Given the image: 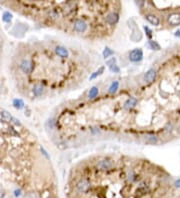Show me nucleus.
I'll use <instances>...</instances> for the list:
<instances>
[{
  "instance_id": "1",
  "label": "nucleus",
  "mask_w": 180,
  "mask_h": 198,
  "mask_svg": "<svg viewBox=\"0 0 180 198\" xmlns=\"http://www.w3.org/2000/svg\"><path fill=\"white\" fill-rule=\"evenodd\" d=\"M166 22L171 27H176L180 25V12H171L167 15Z\"/></svg>"
},
{
  "instance_id": "2",
  "label": "nucleus",
  "mask_w": 180,
  "mask_h": 198,
  "mask_svg": "<svg viewBox=\"0 0 180 198\" xmlns=\"http://www.w3.org/2000/svg\"><path fill=\"white\" fill-rule=\"evenodd\" d=\"M20 69L21 71L23 72L24 74H30L32 73L33 69H34V64H33L32 60H30L28 58L23 59L22 61L20 62Z\"/></svg>"
},
{
  "instance_id": "3",
  "label": "nucleus",
  "mask_w": 180,
  "mask_h": 198,
  "mask_svg": "<svg viewBox=\"0 0 180 198\" xmlns=\"http://www.w3.org/2000/svg\"><path fill=\"white\" fill-rule=\"evenodd\" d=\"M143 59V51L141 48H135L129 52V60L131 62H140Z\"/></svg>"
},
{
  "instance_id": "4",
  "label": "nucleus",
  "mask_w": 180,
  "mask_h": 198,
  "mask_svg": "<svg viewBox=\"0 0 180 198\" xmlns=\"http://www.w3.org/2000/svg\"><path fill=\"white\" fill-rule=\"evenodd\" d=\"M88 28V24L86 23L85 20L77 18L73 23V29L78 33H84Z\"/></svg>"
},
{
  "instance_id": "5",
  "label": "nucleus",
  "mask_w": 180,
  "mask_h": 198,
  "mask_svg": "<svg viewBox=\"0 0 180 198\" xmlns=\"http://www.w3.org/2000/svg\"><path fill=\"white\" fill-rule=\"evenodd\" d=\"M156 76H157V71H156V69L150 68L143 75V82L145 84L152 83L153 81L156 79Z\"/></svg>"
},
{
  "instance_id": "6",
  "label": "nucleus",
  "mask_w": 180,
  "mask_h": 198,
  "mask_svg": "<svg viewBox=\"0 0 180 198\" xmlns=\"http://www.w3.org/2000/svg\"><path fill=\"white\" fill-rule=\"evenodd\" d=\"M77 190L81 192V193H86V192L89 191V189L91 188V183L88 179L83 178L78 181L77 185H76Z\"/></svg>"
},
{
  "instance_id": "7",
  "label": "nucleus",
  "mask_w": 180,
  "mask_h": 198,
  "mask_svg": "<svg viewBox=\"0 0 180 198\" xmlns=\"http://www.w3.org/2000/svg\"><path fill=\"white\" fill-rule=\"evenodd\" d=\"M97 167L101 171H108L113 169L114 167V162L109 159H102L97 163Z\"/></svg>"
},
{
  "instance_id": "8",
  "label": "nucleus",
  "mask_w": 180,
  "mask_h": 198,
  "mask_svg": "<svg viewBox=\"0 0 180 198\" xmlns=\"http://www.w3.org/2000/svg\"><path fill=\"white\" fill-rule=\"evenodd\" d=\"M119 21V14L115 11L109 12L106 16H105V22L109 25H115Z\"/></svg>"
},
{
  "instance_id": "9",
  "label": "nucleus",
  "mask_w": 180,
  "mask_h": 198,
  "mask_svg": "<svg viewBox=\"0 0 180 198\" xmlns=\"http://www.w3.org/2000/svg\"><path fill=\"white\" fill-rule=\"evenodd\" d=\"M144 18H145L151 25H154V26L160 25V18L154 13H147V14H145Z\"/></svg>"
},
{
  "instance_id": "10",
  "label": "nucleus",
  "mask_w": 180,
  "mask_h": 198,
  "mask_svg": "<svg viewBox=\"0 0 180 198\" xmlns=\"http://www.w3.org/2000/svg\"><path fill=\"white\" fill-rule=\"evenodd\" d=\"M55 53L59 57H62V58H67V57L69 56L68 50L66 49L64 46H60V45L55 47Z\"/></svg>"
},
{
  "instance_id": "11",
  "label": "nucleus",
  "mask_w": 180,
  "mask_h": 198,
  "mask_svg": "<svg viewBox=\"0 0 180 198\" xmlns=\"http://www.w3.org/2000/svg\"><path fill=\"white\" fill-rule=\"evenodd\" d=\"M32 92H33V94H34V96L39 97V96H41L44 93V86L40 83H36L34 84V86H33Z\"/></svg>"
},
{
  "instance_id": "12",
  "label": "nucleus",
  "mask_w": 180,
  "mask_h": 198,
  "mask_svg": "<svg viewBox=\"0 0 180 198\" xmlns=\"http://www.w3.org/2000/svg\"><path fill=\"white\" fill-rule=\"evenodd\" d=\"M138 103V99L136 97H130L125 101L124 108L125 109H131V108L135 107Z\"/></svg>"
},
{
  "instance_id": "13",
  "label": "nucleus",
  "mask_w": 180,
  "mask_h": 198,
  "mask_svg": "<svg viewBox=\"0 0 180 198\" xmlns=\"http://www.w3.org/2000/svg\"><path fill=\"white\" fill-rule=\"evenodd\" d=\"M0 118L5 122H11L12 120H13L12 115L6 110H0Z\"/></svg>"
},
{
  "instance_id": "14",
  "label": "nucleus",
  "mask_w": 180,
  "mask_h": 198,
  "mask_svg": "<svg viewBox=\"0 0 180 198\" xmlns=\"http://www.w3.org/2000/svg\"><path fill=\"white\" fill-rule=\"evenodd\" d=\"M98 94H99V88L97 86H93L88 92V99H94L97 97Z\"/></svg>"
},
{
  "instance_id": "15",
  "label": "nucleus",
  "mask_w": 180,
  "mask_h": 198,
  "mask_svg": "<svg viewBox=\"0 0 180 198\" xmlns=\"http://www.w3.org/2000/svg\"><path fill=\"white\" fill-rule=\"evenodd\" d=\"M119 88V81H113L112 83L110 84L109 88H108V93H110V94H114V93L117 92V90Z\"/></svg>"
},
{
  "instance_id": "16",
  "label": "nucleus",
  "mask_w": 180,
  "mask_h": 198,
  "mask_svg": "<svg viewBox=\"0 0 180 198\" xmlns=\"http://www.w3.org/2000/svg\"><path fill=\"white\" fill-rule=\"evenodd\" d=\"M12 105H13L14 108L20 110V109H22V108H24V101L20 98H15L14 100L12 101Z\"/></svg>"
},
{
  "instance_id": "17",
  "label": "nucleus",
  "mask_w": 180,
  "mask_h": 198,
  "mask_svg": "<svg viewBox=\"0 0 180 198\" xmlns=\"http://www.w3.org/2000/svg\"><path fill=\"white\" fill-rule=\"evenodd\" d=\"M103 72H104V66H101V67H99L97 70L94 71L91 75H90L89 80L91 81V80H93V79H95V78H97L98 76H100V75L103 73Z\"/></svg>"
},
{
  "instance_id": "18",
  "label": "nucleus",
  "mask_w": 180,
  "mask_h": 198,
  "mask_svg": "<svg viewBox=\"0 0 180 198\" xmlns=\"http://www.w3.org/2000/svg\"><path fill=\"white\" fill-rule=\"evenodd\" d=\"M102 55H103V58H104V59H108L110 56L114 55V51L111 49V48H109V47L106 46V47L104 48L103 52H102Z\"/></svg>"
},
{
  "instance_id": "19",
  "label": "nucleus",
  "mask_w": 180,
  "mask_h": 198,
  "mask_svg": "<svg viewBox=\"0 0 180 198\" xmlns=\"http://www.w3.org/2000/svg\"><path fill=\"white\" fill-rule=\"evenodd\" d=\"M146 45H147V47H149L150 49H152V50H160V45L154 40H149L147 42Z\"/></svg>"
},
{
  "instance_id": "20",
  "label": "nucleus",
  "mask_w": 180,
  "mask_h": 198,
  "mask_svg": "<svg viewBox=\"0 0 180 198\" xmlns=\"http://www.w3.org/2000/svg\"><path fill=\"white\" fill-rule=\"evenodd\" d=\"M145 142L148 144H157L158 142V137L155 135H148L145 137Z\"/></svg>"
},
{
  "instance_id": "21",
  "label": "nucleus",
  "mask_w": 180,
  "mask_h": 198,
  "mask_svg": "<svg viewBox=\"0 0 180 198\" xmlns=\"http://www.w3.org/2000/svg\"><path fill=\"white\" fill-rule=\"evenodd\" d=\"M12 17L13 16H12V14L10 13V12L5 11L2 15V21L3 22H5V23H10L11 20H12Z\"/></svg>"
},
{
  "instance_id": "22",
  "label": "nucleus",
  "mask_w": 180,
  "mask_h": 198,
  "mask_svg": "<svg viewBox=\"0 0 180 198\" xmlns=\"http://www.w3.org/2000/svg\"><path fill=\"white\" fill-rule=\"evenodd\" d=\"M75 6H76V3H75V2H67L65 4L64 11L66 12V13H69V12H71V11L74 10Z\"/></svg>"
},
{
  "instance_id": "23",
  "label": "nucleus",
  "mask_w": 180,
  "mask_h": 198,
  "mask_svg": "<svg viewBox=\"0 0 180 198\" xmlns=\"http://www.w3.org/2000/svg\"><path fill=\"white\" fill-rule=\"evenodd\" d=\"M47 129H54L55 128V119L54 118H50L46 121V124H45Z\"/></svg>"
},
{
  "instance_id": "24",
  "label": "nucleus",
  "mask_w": 180,
  "mask_h": 198,
  "mask_svg": "<svg viewBox=\"0 0 180 198\" xmlns=\"http://www.w3.org/2000/svg\"><path fill=\"white\" fill-rule=\"evenodd\" d=\"M49 16L53 19H57V18H59V12L55 9H51L49 11Z\"/></svg>"
},
{
  "instance_id": "25",
  "label": "nucleus",
  "mask_w": 180,
  "mask_h": 198,
  "mask_svg": "<svg viewBox=\"0 0 180 198\" xmlns=\"http://www.w3.org/2000/svg\"><path fill=\"white\" fill-rule=\"evenodd\" d=\"M116 64V58L115 57H111L110 59H108L106 61V65L108 67H111L112 65H115Z\"/></svg>"
},
{
  "instance_id": "26",
  "label": "nucleus",
  "mask_w": 180,
  "mask_h": 198,
  "mask_svg": "<svg viewBox=\"0 0 180 198\" xmlns=\"http://www.w3.org/2000/svg\"><path fill=\"white\" fill-rule=\"evenodd\" d=\"M109 69H110V71L111 72H113V73H120V67L117 64H115V65H112L111 67H109Z\"/></svg>"
},
{
  "instance_id": "27",
  "label": "nucleus",
  "mask_w": 180,
  "mask_h": 198,
  "mask_svg": "<svg viewBox=\"0 0 180 198\" xmlns=\"http://www.w3.org/2000/svg\"><path fill=\"white\" fill-rule=\"evenodd\" d=\"M144 30L146 31V33H147V36L150 38L152 36V31H151V29L149 28V27H147V26H144Z\"/></svg>"
},
{
  "instance_id": "28",
  "label": "nucleus",
  "mask_w": 180,
  "mask_h": 198,
  "mask_svg": "<svg viewBox=\"0 0 180 198\" xmlns=\"http://www.w3.org/2000/svg\"><path fill=\"white\" fill-rule=\"evenodd\" d=\"M21 194H22V191H21V189H16V190H14V196L18 198L21 196Z\"/></svg>"
},
{
  "instance_id": "29",
  "label": "nucleus",
  "mask_w": 180,
  "mask_h": 198,
  "mask_svg": "<svg viewBox=\"0 0 180 198\" xmlns=\"http://www.w3.org/2000/svg\"><path fill=\"white\" fill-rule=\"evenodd\" d=\"M40 150H41V152H42V153H43V155H44V156H45V157H46L47 159H49V158H50V156H49V155H48V153H47V151H46V150H45V149L43 148V147H40Z\"/></svg>"
},
{
  "instance_id": "30",
  "label": "nucleus",
  "mask_w": 180,
  "mask_h": 198,
  "mask_svg": "<svg viewBox=\"0 0 180 198\" xmlns=\"http://www.w3.org/2000/svg\"><path fill=\"white\" fill-rule=\"evenodd\" d=\"M12 121H14V123H15V125H18V126H21V123L19 122V120H17L16 118H14L13 117V120Z\"/></svg>"
},
{
  "instance_id": "31",
  "label": "nucleus",
  "mask_w": 180,
  "mask_h": 198,
  "mask_svg": "<svg viewBox=\"0 0 180 198\" xmlns=\"http://www.w3.org/2000/svg\"><path fill=\"white\" fill-rule=\"evenodd\" d=\"M174 184H175L176 187H180V179L176 180V181H175V183H174Z\"/></svg>"
},
{
  "instance_id": "32",
  "label": "nucleus",
  "mask_w": 180,
  "mask_h": 198,
  "mask_svg": "<svg viewBox=\"0 0 180 198\" xmlns=\"http://www.w3.org/2000/svg\"><path fill=\"white\" fill-rule=\"evenodd\" d=\"M175 36H177V37H180V29H178L175 32Z\"/></svg>"
}]
</instances>
